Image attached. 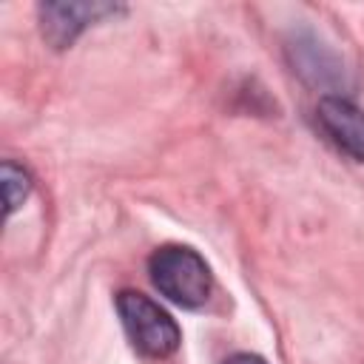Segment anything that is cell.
<instances>
[{"instance_id": "6da1fadb", "label": "cell", "mask_w": 364, "mask_h": 364, "mask_svg": "<svg viewBox=\"0 0 364 364\" xmlns=\"http://www.w3.org/2000/svg\"><path fill=\"white\" fill-rule=\"evenodd\" d=\"M154 287L179 307H202L213 290V273L208 262L185 245H162L148 259Z\"/></svg>"}, {"instance_id": "7a4b0ae2", "label": "cell", "mask_w": 364, "mask_h": 364, "mask_svg": "<svg viewBox=\"0 0 364 364\" xmlns=\"http://www.w3.org/2000/svg\"><path fill=\"white\" fill-rule=\"evenodd\" d=\"M117 313L136 353L148 358H168L176 353L182 333L171 318V313L162 310L154 299L136 290H122L117 296Z\"/></svg>"}, {"instance_id": "3957f363", "label": "cell", "mask_w": 364, "mask_h": 364, "mask_svg": "<svg viewBox=\"0 0 364 364\" xmlns=\"http://www.w3.org/2000/svg\"><path fill=\"white\" fill-rule=\"evenodd\" d=\"M316 119L338 151L364 162V111L358 105L338 94H327L316 105Z\"/></svg>"}, {"instance_id": "277c9868", "label": "cell", "mask_w": 364, "mask_h": 364, "mask_svg": "<svg viewBox=\"0 0 364 364\" xmlns=\"http://www.w3.org/2000/svg\"><path fill=\"white\" fill-rule=\"evenodd\" d=\"M119 9L111 3H46L40 6L43 37L54 48H65L77 40L82 28L97 23L105 14H117Z\"/></svg>"}, {"instance_id": "5b68a950", "label": "cell", "mask_w": 364, "mask_h": 364, "mask_svg": "<svg viewBox=\"0 0 364 364\" xmlns=\"http://www.w3.org/2000/svg\"><path fill=\"white\" fill-rule=\"evenodd\" d=\"M0 182H3V202H6V213H14L26 196L31 193V176L26 168L14 165V162H3L0 168Z\"/></svg>"}, {"instance_id": "8992f818", "label": "cell", "mask_w": 364, "mask_h": 364, "mask_svg": "<svg viewBox=\"0 0 364 364\" xmlns=\"http://www.w3.org/2000/svg\"><path fill=\"white\" fill-rule=\"evenodd\" d=\"M222 364H267V361L262 355H256V353H233Z\"/></svg>"}]
</instances>
